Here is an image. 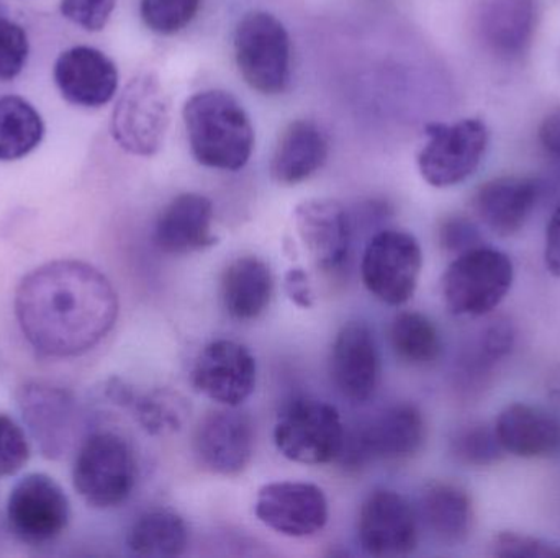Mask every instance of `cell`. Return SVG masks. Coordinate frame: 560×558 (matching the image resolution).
Segmentation results:
<instances>
[{"instance_id": "obj_18", "label": "cell", "mask_w": 560, "mask_h": 558, "mask_svg": "<svg viewBox=\"0 0 560 558\" xmlns=\"http://www.w3.org/2000/svg\"><path fill=\"white\" fill-rule=\"evenodd\" d=\"M16 400L39 451L49 459L68 454L75 429L71 393L48 383L32 382L19 390Z\"/></svg>"}, {"instance_id": "obj_19", "label": "cell", "mask_w": 560, "mask_h": 558, "mask_svg": "<svg viewBox=\"0 0 560 558\" xmlns=\"http://www.w3.org/2000/svg\"><path fill=\"white\" fill-rule=\"evenodd\" d=\"M536 26L538 0H482L477 7V36L503 61H516L529 51Z\"/></svg>"}, {"instance_id": "obj_3", "label": "cell", "mask_w": 560, "mask_h": 558, "mask_svg": "<svg viewBox=\"0 0 560 558\" xmlns=\"http://www.w3.org/2000/svg\"><path fill=\"white\" fill-rule=\"evenodd\" d=\"M515 284V264L506 252L477 246L456 256L441 281L444 305L454 317L482 318L493 313Z\"/></svg>"}, {"instance_id": "obj_22", "label": "cell", "mask_w": 560, "mask_h": 558, "mask_svg": "<svg viewBox=\"0 0 560 558\" xmlns=\"http://www.w3.org/2000/svg\"><path fill=\"white\" fill-rule=\"evenodd\" d=\"M493 426L506 455L525 461H548L560 455V419L541 406L510 403Z\"/></svg>"}, {"instance_id": "obj_28", "label": "cell", "mask_w": 560, "mask_h": 558, "mask_svg": "<svg viewBox=\"0 0 560 558\" xmlns=\"http://www.w3.org/2000/svg\"><path fill=\"white\" fill-rule=\"evenodd\" d=\"M45 136L42 115L25 98H0V161L12 163L28 156Z\"/></svg>"}, {"instance_id": "obj_34", "label": "cell", "mask_w": 560, "mask_h": 558, "mask_svg": "<svg viewBox=\"0 0 560 558\" xmlns=\"http://www.w3.org/2000/svg\"><path fill=\"white\" fill-rule=\"evenodd\" d=\"M489 549L499 558H560V544L516 531L497 533Z\"/></svg>"}, {"instance_id": "obj_5", "label": "cell", "mask_w": 560, "mask_h": 558, "mask_svg": "<svg viewBox=\"0 0 560 558\" xmlns=\"http://www.w3.org/2000/svg\"><path fill=\"white\" fill-rule=\"evenodd\" d=\"M171 120V102L160 79L140 74L118 95L110 118L115 143L133 154L150 157L163 146Z\"/></svg>"}, {"instance_id": "obj_38", "label": "cell", "mask_w": 560, "mask_h": 558, "mask_svg": "<svg viewBox=\"0 0 560 558\" xmlns=\"http://www.w3.org/2000/svg\"><path fill=\"white\" fill-rule=\"evenodd\" d=\"M117 0H61L59 10L62 16L88 32H101L112 13Z\"/></svg>"}, {"instance_id": "obj_39", "label": "cell", "mask_w": 560, "mask_h": 558, "mask_svg": "<svg viewBox=\"0 0 560 558\" xmlns=\"http://www.w3.org/2000/svg\"><path fill=\"white\" fill-rule=\"evenodd\" d=\"M283 285H285L287 297L296 307L310 310L315 305V294H313L308 274L302 268H293L287 271Z\"/></svg>"}, {"instance_id": "obj_15", "label": "cell", "mask_w": 560, "mask_h": 558, "mask_svg": "<svg viewBox=\"0 0 560 558\" xmlns=\"http://www.w3.org/2000/svg\"><path fill=\"white\" fill-rule=\"evenodd\" d=\"M194 454L206 471L236 477L248 468L255 454V426L236 408L209 413L194 435Z\"/></svg>"}, {"instance_id": "obj_6", "label": "cell", "mask_w": 560, "mask_h": 558, "mask_svg": "<svg viewBox=\"0 0 560 558\" xmlns=\"http://www.w3.org/2000/svg\"><path fill=\"white\" fill-rule=\"evenodd\" d=\"M346 428L335 406L322 400L299 399L279 415L276 448L296 464L323 465L338 461Z\"/></svg>"}, {"instance_id": "obj_8", "label": "cell", "mask_w": 560, "mask_h": 558, "mask_svg": "<svg viewBox=\"0 0 560 558\" xmlns=\"http://www.w3.org/2000/svg\"><path fill=\"white\" fill-rule=\"evenodd\" d=\"M236 64L249 87L278 95L290 81V38L272 13L248 12L235 29Z\"/></svg>"}, {"instance_id": "obj_1", "label": "cell", "mask_w": 560, "mask_h": 558, "mask_svg": "<svg viewBox=\"0 0 560 558\" xmlns=\"http://www.w3.org/2000/svg\"><path fill=\"white\" fill-rule=\"evenodd\" d=\"M15 317L33 349L68 359L94 349L114 330L118 295L88 262H48L20 282Z\"/></svg>"}, {"instance_id": "obj_7", "label": "cell", "mask_w": 560, "mask_h": 558, "mask_svg": "<svg viewBox=\"0 0 560 558\" xmlns=\"http://www.w3.org/2000/svg\"><path fill=\"white\" fill-rule=\"evenodd\" d=\"M427 144L418 154L421 177L436 189L459 186L474 176L489 147V128L479 118L428 123Z\"/></svg>"}, {"instance_id": "obj_37", "label": "cell", "mask_w": 560, "mask_h": 558, "mask_svg": "<svg viewBox=\"0 0 560 558\" xmlns=\"http://www.w3.org/2000/svg\"><path fill=\"white\" fill-rule=\"evenodd\" d=\"M438 242L446 254L456 256L483 245L479 226L464 215H451L438 228Z\"/></svg>"}, {"instance_id": "obj_25", "label": "cell", "mask_w": 560, "mask_h": 558, "mask_svg": "<svg viewBox=\"0 0 560 558\" xmlns=\"http://www.w3.org/2000/svg\"><path fill=\"white\" fill-rule=\"evenodd\" d=\"M272 295L275 277L271 269L256 256L236 258L223 272L220 297L233 320H258L271 305Z\"/></svg>"}, {"instance_id": "obj_30", "label": "cell", "mask_w": 560, "mask_h": 558, "mask_svg": "<svg viewBox=\"0 0 560 558\" xmlns=\"http://www.w3.org/2000/svg\"><path fill=\"white\" fill-rule=\"evenodd\" d=\"M127 406L133 408L135 418L151 436L174 435L183 429L190 406L180 393L173 390H153L147 395H131Z\"/></svg>"}, {"instance_id": "obj_23", "label": "cell", "mask_w": 560, "mask_h": 558, "mask_svg": "<svg viewBox=\"0 0 560 558\" xmlns=\"http://www.w3.org/2000/svg\"><path fill=\"white\" fill-rule=\"evenodd\" d=\"M154 245L164 254L186 256L212 248L213 205L200 193H183L167 203L154 226Z\"/></svg>"}, {"instance_id": "obj_27", "label": "cell", "mask_w": 560, "mask_h": 558, "mask_svg": "<svg viewBox=\"0 0 560 558\" xmlns=\"http://www.w3.org/2000/svg\"><path fill=\"white\" fill-rule=\"evenodd\" d=\"M127 546L138 557H179L189 546V527L174 511H148L128 531Z\"/></svg>"}, {"instance_id": "obj_4", "label": "cell", "mask_w": 560, "mask_h": 558, "mask_svg": "<svg viewBox=\"0 0 560 558\" xmlns=\"http://www.w3.org/2000/svg\"><path fill=\"white\" fill-rule=\"evenodd\" d=\"M138 465L127 439L115 432L89 436L72 465V484L79 497L97 510L120 507L133 494Z\"/></svg>"}, {"instance_id": "obj_10", "label": "cell", "mask_w": 560, "mask_h": 558, "mask_svg": "<svg viewBox=\"0 0 560 558\" xmlns=\"http://www.w3.org/2000/svg\"><path fill=\"white\" fill-rule=\"evenodd\" d=\"M427 422L420 408L410 403L392 406L368 425L346 432L338 461L346 468L359 471L375 459L388 462L408 461L423 449Z\"/></svg>"}, {"instance_id": "obj_17", "label": "cell", "mask_w": 560, "mask_h": 558, "mask_svg": "<svg viewBox=\"0 0 560 558\" xmlns=\"http://www.w3.org/2000/svg\"><path fill=\"white\" fill-rule=\"evenodd\" d=\"M295 228L318 271L339 272L348 262L352 246V223L348 210L329 199H312L295 209Z\"/></svg>"}, {"instance_id": "obj_20", "label": "cell", "mask_w": 560, "mask_h": 558, "mask_svg": "<svg viewBox=\"0 0 560 558\" xmlns=\"http://www.w3.org/2000/svg\"><path fill=\"white\" fill-rule=\"evenodd\" d=\"M52 78L62 97L78 107H104L117 94V66L105 52L91 46H74L61 52Z\"/></svg>"}, {"instance_id": "obj_33", "label": "cell", "mask_w": 560, "mask_h": 558, "mask_svg": "<svg viewBox=\"0 0 560 558\" xmlns=\"http://www.w3.org/2000/svg\"><path fill=\"white\" fill-rule=\"evenodd\" d=\"M200 2L202 0H141V19L151 32L174 35L196 19Z\"/></svg>"}, {"instance_id": "obj_26", "label": "cell", "mask_w": 560, "mask_h": 558, "mask_svg": "<svg viewBox=\"0 0 560 558\" xmlns=\"http://www.w3.org/2000/svg\"><path fill=\"white\" fill-rule=\"evenodd\" d=\"M328 157V140L318 124L296 120L283 130L271 161L272 179L296 186L322 169Z\"/></svg>"}, {"instance_id": "obj_35", "label": "cell", "mask_w": 560, "mask_h": 558, "mask_svg": "<svg viewBox=\"0 0 560 558\" xmlns=\"http://www.w3.org/2000/svg\"><path fill=\"white\" fill-rule=\"evenodd\" d=\"M28 51L25 29L0 15V81H12L23 71Z\"/></svg>"}, {"instance_id": "obj_41", "label": "cell", "mask_w": 560, "mask_h": 558, "mask_svg": "<svg viewBox=\"0 0 560 558\" xmlns=\"http://www.w3.org/2000/svg\"><path fill=\"white\" fill-rule=\"evenodd\" d=\"M539 141L546 153L560 161V107L546 115L539 127Z\"/></svg>"}, {"instance_id": "obj_2", "label": "cell", "mask_w": 560, "mask_h": 558, "mask_svg": "<svg viewBox=\"0 0 560 558\" xmlns=\"http://www.w3.org/2000/svg\"><path fill=\"white\" fill-rule=\"evenodd\" d=\"M194 157L210 169L240 170L255 147V130L243 105L225 91H203L184 105Z\"/></svg>"}, {"instance_id": "obj_12", "label": "cell", "mask_w": 560, "mask_h": 558, "mask_svg": "<svg viewBox=\"0 0 560 558\" xmlns=\"http://www.w3.org/2000/svg\"><path fill=\"white\" fill-rule=\"evenodd\" d=\"M420 518L397 491L375 490L361 504L355 534L361 549L372 557H405L420 543Z\"/></svg>"}, {"instance_id": "obj_16", "label": "cell", "mask_w": 560, "mask_h": 558, "mask_svg": "<svg viewBox=\"0 0 560 558\" xmlns=\"http://www.w3.org/2000/svg\"><path fill=\"white\" fill-rule=\"evenodd\" d=\"M329 377L339 395L354 405L374 396L381 380L377 341L362 321L346 323L332 341Z\"/></svg>"}, {"instance_id": "obj_31", "label": "cell", "mask_w": 560, "mask_h": 558, "mask_svg": "<svg viewBox=\"0 0 560 558\" xmlns=\"http://www.w3.org/2000/svg\"><path fill=\"white\" fill-rule=\"evenodd\" d=\"M450 452L454 461L474 468L492 467L506 455L495 426L483 422H470L457 428L451 436Z\"/></svg>"}, {"instance_id": "obj_32", "label": "cell", "mask_w": 560, "mask_h": 558, "mask_svg": "<svg viewBox=\"0 0 560 558\" xmlns=\"http://www.w3.org/2000/svg\"><path fill=\"white\" fill-rule=\"evenodd\" d=\"M516 330L506 318L490 321L479 334L476 346L469 357L467 376L476 383L486 385L493 370L515 349Z\"/></svg>"}, {"instance_id": "obj_9", "label": "cell", "mask_w": 560, "mask_h": 558, "mask_svg": "<svg viewBox=\"0 0 560 558\" xmlns=\"http://www.w3.org/2000/svg\"><path fill=\"white\" fill-rule=\"evenodd\" d=\"M423 269V251L413 235L384 229L372 236L362 254L361 275L369 294L401 307L413 298Z\"/></svg>"}, {"instance_id": "obj_13", "label": "cell", "mask_w": 560, "mask_h": 558, "mask_svg": "<svg viewBox=\"0 0 560 558\" xmlns=\"http://www.w3.org/2000/svg\"><path fill=\"white\" fill-rule=\"evenodd\" d=\"M258 367L252 351L232 340L207 344L192 369L197 392L226 408H238L253 395Z\"/></svg>"}, {"instance_id": "obj_11", "label": "cell", "mask_w": 560, "mask_h": 558, "mask_svg": "<svg viewBox=\"0 0 560 558\" xmlns=\"http://www.w3.org/2000/svg\"><path fill=\"white\" fill-rule=\"evenodd\" d=\"M69 518L68 497L48 475H26L10 491L7 523L22 543L32 546L51 543L65 533Z\"/></svg>"}, {"instance_id": "obj_29", "label": "cell", "mask_w": 560, "mask_h": 558, "mask_svg": "<svg viewBox=\"0 0 560 558\" xmlns=\"http://www.w3.org/2000/svg\"><path fill=\"white\" fill-rule=\"evenodd\" d=\"M392 349L401 363L428 367L443 354V337L436 324L420 311H401L390 328Z\"/></svg>"}, {"instance_id": "obj_14", "label": "cell", "mask_w": 560, "mask_h": 558, "mask_svg": "<svg viewBox=\"0 0 560 558\" xmlns=\"http://www.w3.org/2000/svg\"><path fill=\"white\" fill-rule=\"evenodd\" d=\"M256 518L282 536L310 537L325 530L329 510L325 491L305 482H275L259 490Z\"/></svg>"}, {"instance_id": "obj_24", "label": "cell", "mask_w": 560, "mask_h": 558, "mask_svg": "<svg viewBox=\"0 0 560 558\" xmlns=\"http://www.w3.org/2000/svg\"><path fill=\"white\" fill-rule=\"evenodd\" d=\"M424 530L443 546H463L472 536L476 508L466 488L451 482H433L424 488L418 507Z\"/></svg>"}, {"instance_id": "obj_40", "label": "cell", "mask_w": 560, "mask_h": 558, "mask_svg": "<svg viewBox=\"0 0 560 558\" xmlns=\"http://www.w3.org/2000/svg\"><path fill=\"white\" fill-rule=\"evenodd\" d=\"M545 265L552 277L560 278V206L546 226Z\"/></svg>"}, {"instance_id": "obj_21", "label": "cell", "mask_w": 560, "mask_h": 558, "mask_svg": "<svg viewBox=\"0 0 560 558\" xmlns=\"http://www.w3.org/2000/svg\"><path fill=\"white\" fill-rule=\"evenodd\" d=\"M539 186L528 177L502 176L477 189L472 209L487 229L500 238L518 235L535 212Z\"/></svg>"}, {"instance_id": "obj_36", "label": "cell", "mask_w": 560, "mask_h": 558, "mask_svg": "<svg viewBox=\"0 0 560 558\" xmlns=\"http://www.w3.org/2000/svg\"><path fill=\"white\" fill-rule=\"evenodd\" d=\"M30 459L23 429L9 416L0 415V477L19 474Z\"/></svg>"}]
</instances>
